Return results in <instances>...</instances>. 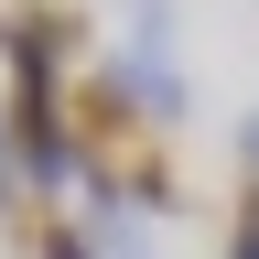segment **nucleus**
Wrapping results in <instances>:
<instances>
[{
    "label": "nucleus",
    "instance_id": "nucleus-3",
    "mask_svg": "<svg viewBox=\"0 0 259 259\" xmlns=\"http://www.w3.org/2000/svg\"><path fill=\"white\" fill-rule=\"evenodd\" d=\"M227 259H259V173H238V205H227Z\"/></svg>",
    "mask_w": 259,
    "mask_h": 259
},
{
    "label": "nucleus",
    "instance_id": "nucleus-1",
    "mask_svg": "<svg viewBox=\"0 0 259 259\" xmlns=\"http://www.w3.org/2000/svg\"><path fill=\"white\" fill-rule=\"evenodd\" d=\"M0 65L32 76V87H65L76 65H97V32H87L76 0H11L0 11Z\"/></svg>",
    "mask_w": 259,
    "mask_h": 259
},
{
    "label": "nucleus",
    "instance_id": "nucleus-4",
    "mask_svg": "<svg viewBox=\"0 0 259 259\" xmlns=\"http://www.w3.org/2000/svg\"><path fill=\"white\" fill-rule=\"evenodd\" d=\"M238 173H259V108H248V130H238Z\"/></svg>",
    "mask_w": 259,
    "mask_h": 259
},
{
    "label": "nucleus",
    "instance_id": "nucleus-2",
    "mask_svg": "<svg viewBox=\"0 0 259 259\" xmlns=\"http://www.w3.org/2000/svg\"><path fill=\"white\" fill-rule=\"evenodd\" d=\"M0 216H11V248H22V259H97V227H87V216H54L44 194H11Z\"/></svg>",
    "mask_w": 259,
    "mask_h": 259
}]
</instances>
